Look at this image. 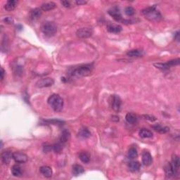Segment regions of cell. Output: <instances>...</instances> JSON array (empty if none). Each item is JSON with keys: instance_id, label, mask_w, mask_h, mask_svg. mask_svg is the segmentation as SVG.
I'll return each instance as SVG.
<instances>
[{"instance_id": "1", "label": "cell", "mask_w": 180, "mask_h": 180, "mask_svg": "<svg viewBox=\"0 0 180 180\" xmlns=\"http://www.w3.org/2000/svg\"><path fill=\"white\" fill-rule=\"evenodd\" d=\"M145 18L148 20L151 21H155V22H158L161 20L162 16L159 11L156 10V6L153 5L149 7H147L143 9L141 11Z\"/></svg>"}, {"instance_id": "2", "label": "cell", "mask_w": 180, "mask_h": 180, "mask_svg": "<svg viewBox=\"0 0 180 180\" xmlns=\"http://www.w3.org/2000/svg\"><path fill=\"white\" fill-rule=\"evenodd\" d=\"M94 66L93 64H85V65L79 66L78 67L74 68L70 74L71 76L73 77H85L88 76L91 74L93 70Z\"/></svg>"}, {"instance_id": "3", "label": "cell", "mask_w": 180, "mask_h": 180, "mask_svg": "<svg viewBox=\"0 0 180 180\" xmlns=\"http://www.w3.org/2000/svg\"><path fill=\"white\" fill-rule=\"evenodd\" d=\"M47 102L55 112H60L63 109L64 104L63 99L59 94H53L51 95L47 100Z\"/></svg>"}, {"instance_id": "4", "label": "cell", "mask_w": 180, "mask_h": 180, "mask_svg": "<svg viewBox=\"0 0 180 180\" xmlns=\"http://www.w3.org/2000/svg\"><path fill=\"white\" fill-rule=\"evenodd\" d=\"M41 31L47 37H52L57 32V26L54 23L45 21L42 24Z\"/></svg>"}, {"instance_id": "5", "label": "cell", "mask_w": 180, "mask_h": 180, "mask_svg": "<svg viewBox=\"0 0 180 180\" xmlns=\"http://www.w3.org/2000/svg\"><path fill=\"white\" fill-rule=\"evenodd\" d=\"M93 34V31L90 27H82V28L79 29L77 31L76 35L80 39H86L91 37Z\"/></svg>"}, {"instance_id": "6", "label": "cell", "mask_w": 180, "mask_h": 180, "mask_svg": "<svg viewBox=\"0 0 180 180\" xmlns=\"http://www.w3.org/2000/svg\"><path fill=\"white\" fill-rule=\"evenodd\" d=\"M54 84V80L51 78H42L36 82L35 86L38 88H44V87H51Z\"/></svg>"}, {"instance_id": "7", "label": "cell", "mask_w": 180, "mask_h": 180, "mask_svg": "<svg viewBox=\"0 0 180 180\" xmlns=\"http://www.w3.org/2000/svg\"><path fill=\"white\" fill-rule=\"evenodd\" d=\"M108 14L110 16H111L114 19L115 21H117V22H122L123 21V17H122L121 10H120L119 7L117 6H113V7L111 8L108 10Z\"/></svg>"}, {"instance_id": "8", "label": "cell", "mask_w": 180, "mask_h": 180, "mask_svg": "<svg viewBox=\"0 0 180 180\" xmlns=\"http://www.w3.org/2000/svg\"><path fill=\"white\" fill-rule=\"evenodd\" d=\"M122 100L120 96L117 95H113L112 96V101H111V107L112 109L115 112H119L121 109Z\"/></svg>"}, {"instance_id": "9", "label": "cell", "mask_w": 180, "mask_h": 180, "mask_svg": "<svg viewBox=\"0 0 180 180\" xmlns=\"http://www.w3.org/2000/svg\"><path fill=\"white\" fill-rule=\"evenodd\" d=\"M13 159L17 163H25L27 161L28 157L26 154L21 152H15L13 153Z\"/></svg>"}, {"instance_id": "10", "label": "cell", "mask_w": 180, "mask_h": 180, "mask_svg": "<svg viewBox=\"0 0 180 180\" xmlns=\"http://www.w3.org/2000/svg\"><path fill=\"white\" fill-rule=\"evenodd\" d=\"M42 15V10L41 8H35L31 10L29 14V17L32 21H35L39 19Z\"/></svg>"}, {"instance_id": "11", "label": "cell", "mask_w": 180, "mask_h": 180, "mask_svg": "<svg viewBox=\"0 0 180 180\" xmlns=\"http://www.w3.org/2000/svg\"><path fill=\"white\" fill-rule=\"evenodd\" d=\"M13 153L11 151H5L2 153V161L4 164H9L13 158Z\"/></svg>"}, {"instance_id": "12", "label": "cell", "mask_w": 180, "mask_h": 180, "mask_svg": "<svg viewBox=\"0 0 180 180\" xmlns=\"http://www.w3.org/2000/svg\"><path fill=\"white\" fill-rule=\"evenodd\" d=\"M153 162V158L149 151H144L142 153V163L145 166H151Z\"/></svg>"}, {"instance_id": "13", "label": "cell", "mask_w": 180, "mask_h": 180, "mask_svg": "<svg viewBox=\"0 0 180 180\" xmlns=\"http://www.w3.org/2000/svg\"><path fill=\"white\" fill-rule=\"evenodd\" d=\"M123 30L121 25H117V24H109L107 25V31L109 33H113V34H118L121 33Z\"/></svg>"}, {"instance_id": "14", "label": "cell", "mask_w": 180, "mask_h": 180, "mask_svg": "<svg viewBox=\"0 0 180 180\" xmlns=\"http://www.w3.org/2000/svg\"><path fill=\"white\" fill-rule=\"evenodd\" d=\"M170 164L171 166H172V168H174V170L176 171V172H178V170L180 166V160L179 156H177L176 154H173Z\"/></svg>"}, {"instance_id": "15", "label": "cell", "mask_w": 180, "mask_h": 180, "mask_svg": "<svg viewBox=\"0 0 180 180\" xmlns=\"http://www.w3.org/2000/svg\"><path fill=\"white\" fill-rule=\"evenodd\" d=\"M40 172L43 175V176H44L45 177H47V178L51 177L53 175L52 169H51L49 166H42L41 168H40Z\"/></svg>"}, {"instance_id": "16", "label": "cell", "mask_w": 180, "mask_h": 180, "mask_svg": "<svg viewBox=\"0 0 180 180\" xmlns=\"http://www.w3.org/2000/svg\"><path fill=\"white\" fill-rule=\"evenodd\" d=\"M141 168V164L139 163L138 161H135V160H132V161H130L129 163H128V168L129 170L132 172H137L140 170Z\"/></svg>"}, {"instance_id": "17", "label": "cell", "mask_w": 180, "mask_h": 180, "mask_svg": "<svg viewBox=\"0 0 180 180\" xmlns=\"http://www.w3.org/2000/svg\"><path fill=\"white\" fill-rule=\"evenodd\" d=\"M55 8H56V4L53 2H46V3L42 4L41 6V9L44 11H48L53 10Z\"/></svg>"}, {"instance_id": "18", "label": "cell", "mask_w": 180, "mask_h": 180, "mask_svg": "<svg viewBox=\"0 0 180 180\" xmlns=\"http://www.w3.org/2000/svg\"><path fill=\"white\" fill-rule=\"evenodd\" d=\"M72 175L75 176H78V175H82V173L85 172V169L82 166L80 165H74L72 168Z\"/></svg>"}, {"instance_id": "19", "label": "cell", "mask_w": 180, "mask_h": 180, "mask_svg": "<svg viewBox=\"0 0 180 180\" xmlns=\"http://www.w3.org/2000/svg\"><path fill=\"white\" fill-rule=\"evenodd\" d=\"M165 172H166V175L168 177L175 176V175L177 174V172L174 170L172 166H171L170 162H169V163L165 167Z\"/></svg>"}, {"instance_id": "20", "label": "cell", "mask_w": 180, "mask_h": 180, "mask_svg": "<svg viewBox=\"0 0 180 180\" xmlns=\"http://www.w3.org/2000/svg\"><path fill=\"white\" fill-rule=\"evenodd\" d=\"M90 158H91V156L87 151H81L79 153V158L84 163H88L90 161Z\"/></svg>"}, {"instance_id": "21", "label": "cell", "mask_w": 180, "mask_h": 180, "mask_svg": "<svg viewBox=\"0 0 180 180\" xmlns=\"http://www.w3.org/2000/svg\"><path fill=\"white\" fill-rule=\"evenodd\" d=\"M11 172L14 177H21L23 174L22 168L19 165H14V166H12Z\"/></svg>"}, {"instance_id": "22", "label": "cell", "mask_w": 180, "mask_h": 180, "mask_svg": "<svg viewBox=\"0 0 180 180\" xmlns=\"http://www.w3.org/2000/svg\"><path fill=\"white\" fill-rule=\"evenodd\" d=\"M127 55L130 57H141L143 55V51L140 49H132L127 51Z\"/></svg>"}, {"instance_id": "23", "label": "cell", "mask_w": 180, "mask_h": 180, "mask_svg": "<svg viewBox=\"0 0 180 180\" xmlns=\"http://www.w3.org/2000/svg\"><path fill=\"white\" fill-rule=\"evenodd\" d=\"M139 136H140L141 138L143 139H148V138H151L153 137V133L152 132L150 131V130L147 129H141L140 131H139Z\"/></svg>"}, {"instance_id": "24", "label": "cell", "mask_w": 180, "mask_h": 180, "mask_svg": "<svg viewBox=\"0 0 180 180\" xmlns=\"http://www.w3.org/2000/svg\"><path fill=\"white\" fill-rule=\"evenodd\" d=\"M78 137L82 139H87L91 136V132H89V130L87 128H82L78 132Z\"/></svg>"}, {"instance_id": "25", "label": "cell", "mask_w": 180, "mask_h": 180, "mask_svg": "<svg viewBox=\"0 0 180 180\" xmlns=\"http://www.w3.org/2000/svg\"><path fill=\"white\" fill-rule=\"evenodd\" d=\"M125 119L130 124H135L137 122V116L133 113H128L126 115Z\"/></svg>"}, {"instance_id": "26", "label": "cell", "mask_w": 180, "mask_h": 180, "mask_svg": "<svg viewBox=\"0 0 180 180\" xmlns=\"http://www.w3.org/2000/svg\"><path fill=\"white\" fill-rule=\"evenodd\" d=\"M152 127H153V129L155 130V131L159 132L160 134H166L169 131V127H162L160 125H153L152 126Z\"/></svg>"}, {"instance_id": "27", "label": "cell", "mask_w": 180, "mask_h": 180, "mask_svg": "<svg viewBox=\"0 0 180 180\" xmlns=\"http://www.w3.org/2000/svg\"><path fill=\"white\" fill-rule=\"evenodd\" d=\"M17 2L14 1V0H9L6 2L5 6H4V8L7 11H11L16 8Z\"/></svg>"}, {"instance_id": "28", "label": "cell", "mask_w": 180, "mask_h": 180, "mask_svg": "<svg viewBox=\"0 0 180 180\" xmlns=\"http://www.w3.org/2000/svg\"><path fill=\"white\" fill-rule=\"evenodd\" d=\"M137 156H138V153H137V150L136 148H130L127 153L128 158H130V159H134L135 158L137 157Z\"/></svg>"}, {"instance_id": "29", "label": "cell", "mask_w": 180, "mask_h": 180, "mask_svg": "<svg viewBox=\"0 0 180 180\" xmlns=\"http://www.w3.org/2000/svg\"><path fill=\"white\" fill-rule=\"evenodd\" d=\"M63 143L60 141L59 143H56L52 146V149L56 153H59L63 151Z\"/></svg>"}, {"instance_id": "30", "label": "cell", "mask_w": 180, "mask_h": 180, "mask_svg": "<svg viewBox=\"0 0 180 180\" xmlns=\"http://www.w3.org/2000/svg\"><path fill=\"white\" fill-rule=\"evenodd\" d=\"M70 132H68V130H64V131H63V132H62L60 141H61V143H63L64 144L66 141H68V140L70 138Z\"/></svg>"}, {"instance_id": "31", "label": "cell", "mask_w": 180, "mask_h": 180, "mask_svg": "<svg viewBox=\"0 0 180 180\" xmlns=\"http://www.w3.org/2000/svg\"><path fill=\"white\" fill-rule=\"evenodd\" d=\"M153 66H155L156 68H158V69L160 70H168L170 68V66H168V64L166 63H156L153 64Z\"/></svg>"}, {"instance_id": "32", "label": "cell", "mask_w": 180, "mask_h": 180, "mask_svg": "<svg viewBox=\"0 0 180 180\" xmlns=\"http://www.w3.org/2000/svg\"><path fill=\"white\" fill-rule=\"evenodd\" d=\"M125 14L128 16H134L135 14V9L134 8L132 7V6H127L125 9Z\"/></svg>"}, {"instance_id": "33", "label": "cell", "mask_w": 180, "mask_h": 180, "mask_svg": "<svg viewBox=\"0 0 180 180\" xmlns=\"http://www.w3.org/2000/svg\"><path fill=\"white\" fill-rule=\"evenodd\" d=\"M180 63V59H172L170 60V61H168L167 62V63L168 64V66L170 67H172V66H178Z\"/></svg>"}, {"instance_id": "34", "label": "cell", "mask_w": 180, "mask_h": 180, "mask_svg": "<svg viewBox=\"0 0 180 180\" xmlns=\"http://www.w3.org/2000/svg\"><path fill=\"white\" fill-rule=\"evenodd\" d=\"M143 117L146 120H147V121H149L151 122H154L156 121V117H154L153 115H143Z\"/></svg>"}, {"instance_id": "35", "label": "cell", "mask_w": 180, "mask_h": 180, "mask_svg": "<svg viewBox=\"0 0 180 180\" xmlns=\"http://www.w3.org/2000/svg\"><path fill=\"white\" fill-rule=\"evenodd\" d=\"M61 4L64 7H66V8H70V6H71V4H70V2L68 1H62Z\"/></svg>"}, {"instance_id": "36", "label": "cell", "mask_w": 180, "mask_h": 180, "mask_svg": "<svg viewBox=\"0 0 180 180\" xmlns=\"http://www.w3.org/2000/svg\"><path fill=\"white\" fill-rule=\"evenodd\" d=\"M4 21L6 23H8V24H11V23H14V21L11 17H6V18L4 19Z\"/></svg>"}, {"instance_id": "37", "label": "cell", "mask_w": 180, "mask_h": 180, "mask_svg": "<svg viewBox=\"0 0 180 180\" xmlns=\"http://www.w3.org/2000/svg\"><path fill=\"white\" fill-rule=\"evenodd\" d=\"M174 38H175V40H176V41L179 42V40H180V37H179V31H177L176 33H175Z\"/></svg>"}, {"instance_id": "38", "label": "cell", "mask_w": 180, "mask_h": 180, "mask_svg": "<svg viewBox=\"0 0 180 180\" xmlns=\"http://www.w3.org/2000/svg\"><path fill=\"white\" fill-rule=\"evenodd\" d=\"M0 75H1V80L2 81L4 80V75H5V71H4L3 68H1V72H0Z\"/></svg>"}, {"instance_id": "39", "label": "cell", "mask_w": 180, "mask_h": 180, "mask_svg": "<svg viewBox=\"0 0 180 180\" xmlns=\"http://www.w3.org/2000/svg\"><path fill=\"white\" fill-rule=\"evenodd\" d=\"M76 3L78 4V5H84V4H87V1H82V0H79V1H77Z\"/></svg>"}]
</instances>
